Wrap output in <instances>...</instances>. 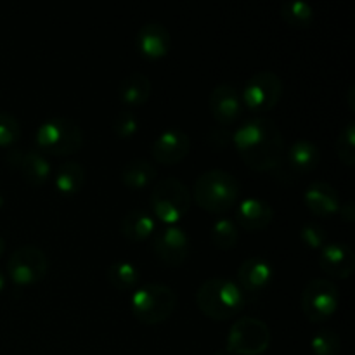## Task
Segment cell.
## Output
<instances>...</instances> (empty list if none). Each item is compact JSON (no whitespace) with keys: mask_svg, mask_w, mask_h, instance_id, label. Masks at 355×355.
<instances>
[{"mask_svg":"<svg viewBox=\"0 0 355 355\" xmlns=\"http://www.w3.org/2000/svg\"><path fill=\"white\" fill-rule=\"evenodd\" d=\"M281 16L295 28H305L314 19V6L307 0H284L281 3Z\"/></svg>","mask_w":355,"mask_h":355,"instance_id":"484cf974","label":"cell"},{"mask_svg":"<svg viewBox=\"0 0 355 355\" xmlns=\"http://www.w3.org/2000/svg\"><path fill=\"white\" fill-rule=\"evenodd\" d=\"M304 203L307 205L312 214L319 217H328L340 210V193L335 186H331L326 180H314L304 191Z\"/></svg>","mask_w":355,"mask_h":355,"instance_id":"e0dca14e","label":"cell"},{"mask_svg":"<svg viewBox=\"0 0 355 355\" xmlns=\"http://www.w3.org/2000/svg\"><path fill=\"white\" fill-rule=\"evenodd\" d=\"M208 104H210L211 114L220 125H232L243 111L241 96H239L238 89L227 82L218 83L211 89Z\"/></svg>","mask_w":355,"mask_h":355,"instance_id":"9a60e30c","label":"cell"},{"mask_svg":"<svg viewBox=\"0 0 355 355\" xmlns=\"http://www.w3.org/2000/svg\"><path fill=\"white\" fill-rule=\"evenodd\" d=\"M214 355H232L231 352H229L227 349H225V347H222V349H218V350H215V354Z\"/></svg>","mask_w":355,"mask_h":355,"instance_id":"e575fe53","label":"cell"},{"mask_svg":"<svg viewBox=\"0 0 355 355\" xmlns=\"http://www.w3.org/2000/svg\"><path fill=\"white\" fill-rule=\"evenodd\" d=\"M239 238V229L236 220L229 217H220L211 225V241L220 250H231Z\"/></svg>","mask_w":355,"mask_h":355,"instance_id":"4316f807","label":"cell"},{"mask_svg":"<svg viewBox=\"0 0 355 355\" xmlns=\"http://www.w3.org/2000/svg\"><path fill=\"white\" fill-rule=\"evenodd\" d=\"M38 151L54 156H69L83 144V130L73 118L52 116L42 121L35 130Z\"/></svg>","mask_w":355,"mask_h":355,"instance_id":"277c9868","label":"cell"},{"mask_svg":"<svg viewBox=\"0 0 355 355\" xmlns=\"http://www.w3.org/2000/svg\"><path fill=\"white\" fill-rule=\"evenodd\" d=\"M3 250H6V239H3L2 236H0V257H2Z\"/></svg>","mask_w":355,"mask_h":355,"instance_id":"8d00e7d4","label":"cell"},{"mask_svg":"<svg viewBox=\"0 0 355 355\" xmlns=\"http://www.w3.org/2000/svg\"><path fill=\"white\" fill-rule=\"evenodd\" d=\"M231 141L243 162L260 172L279 166L286 151L279 127L267 116H253L243 121L232 132Z\"/></svg>","mask_w":355,"mask_h":355,"instance_id":"6da1fadb","label":"cell"},{"mask_svg":"<svg viewBox=\"0 0 355 355\" xmlns=\"http://www.w3.org/2000/svg\"><path fill=\"white\" fill-rule=\"evenodd\" d=\"M6 283H7V281H6V276H3L2 270H0V291H2L3 288H6Z\"/></svg>","mask_w":355,"mask_h":355,"instance_id":"d590c367","label":"cell"},{"mask_svg":"<svg viewBox=\"0 0 355 355\" xmlns=\"http://www.w3.org/2000/svg\"><path fill=\"white\" fill-rule=\"evenodd\" d=\"M311 349L315 355H338L342 340L335 329H319L311 338Z\"/></svg>","mask_w":355,"mask_h":355,"instance_id":"f1b7e54d","label":"cell"},{"mask_svg":"<svg viewBox=\"0 0 355 355\" xmlns=\"http://www.w3.org/2000/svg\"><path fill=\"white\" fill-rule=\"evenodd\" d=\"M177 293L165 283H146L130 297L132 314L144 324L166 321L175 311Z\"/></svg>","mask_w":355,"mask_h":355,"instance_id":"8992f818","label":"cell"},{"mask_svg":"<svg viewBox=\"0 0 355 355\" xmlns=\"http://www.w3.org/2000/svg\"><path fill=\"white\" fill-rule=\"evenodd\" d=\"M319 266L328 276L347 279L355 269L352 246L342 241H328L319 252Z\"/></svg>","mask_w":355,"mask_h":355,"instance_id":"5bb4252c","label":"cell"},{"mask_svg":"<svg viewBox=\"0 0 355 355\" xmlns=\"http://www.w3.org/2000/svg\"><path fill=\"white\" fill-rule=\"evenodd\" d=\"M340 214H342L343 220L349 222V224H352V222L355 220V205L352 200H347L343 201L342 205H340Z\"/></svg>","mask_w":355,"mask_h":355,"instance_id":"d6a6232c","label":"cell"},{"mask_svg":"<svg viewBox=\"0 0 355 355\" xmlns=\"http://www.w3.org/2000/svg\"><path fill=\"white\" fill-rule=\"evenodd\" d=\"M151 96V78L141 71L128 73L118 85V97L128 107L144 104Z\"/></svg>","mask_w":355,"mask_h":355,"instance_id":"7402d4cb","label":"cell"},{"mask_svg":"<svg viewBox=\"0 0 355 355\" xmlns=\"http://www.w3.org/2000/svg\"><path fill=\"white\" fill-rule=\"evenodd\" d=\"M340 304V291L331 279L315 277L305 284L300 297V305L304 314L311 321H326L335 314Z\"/></svg>","mask_w":355,"mask_h":355,"instance_id":"9c48e42d","label":"cell"},{"mask_svg":"<svg viewBox=\"0 0 355 355\" xmlns=\"http://www.w3.org/2000/svg\"><path fill=\"white\" fill-rule=\"evenodd\" d=\"M196 304L210 319L225 321L234 318L245 307V290L231 277L215 276L198 286Z\"/></svg>","mask_w":355,"mask_h":355,"instance_id":"7a4b0ae2","label":"cell"},{"mask_svg":"<svg viewBox=\"0 0 355 355\" xmlns=\"http://www.w3.org/2000/svg\"><path fill=\"white\" fill-rule=\"evenodd\" d=\"M113 130L118 137L128 139L132 135L137 134L139 130V118L132 110H121L120 113L114 116Z\"/></svg>","mask_w":355,"mask_h":355,"instance_id":"4dcf8cb0","label":"cell"},{"mask_svg":"<svg viewBox=\"0 0 355 355\" xmlns=\"http://www.w3.org/2000/svg\"><path fill=\"white\" fill-rule=\"evenodd\" d=\"M137 51L148 59H162L168 54L172 47V37L165 24L158 21L144 23L135 35Z\"/></svg>","mask_w":355,"mask_h":355,"instance_id":"2e32d148","label":"cell"},{"mask_svg":"<svg viewBox=\"0 0 355 355\" xmlns=\"http://www.w3.org/2000/svg\"><path fill=\"white\" fill-rule=\"evenodd\" d=\"M336 155L347 166L355 165V121L349 120L340 130L336 139Z\"/></svg>","mask_w":355,"mask_h":355,"instance_id":"83f0119b","label":"cell"},{"mask_svg":"<svg viewBox=\"0 0 355 355\" xmlns=\"http://www.w3.org/2000/svg\"><path fill=\"white\" fill-rule=\"evenodd\" d=\"M49 270L47 253L35 245H23L10 253L7 260V272L12 283L26 286L45 277Z\"/></svg>","mask_w":355,"mask_h":355,"instance_id":"30bf717a","label":"cell"},{"mask_svg":"<svg viewBox=\"0 0 355 355\" xmlns=\"http://www.w3.org/2000/svg\"><path fill=\"white\" fill-rule=\"evenodd\" d=\"M272 340L269 324L253 315L236 319L225 340V349L236 355H260L266 352Z\"/></svg>","mask_w":355,"mask_h":355,"instance_id":"52a82bcc","label":"cell"},{"mask_svg":"<svg viewBox=\"0 0 355 355\" xmlns=\"http://www.w3.org/2000/svg\"><path fill=\"white\" fill-rule=\"evenodd\" d=\"M149 205L155 218L166 225H177L191 208L189 187L179 177H163L153 186Z\"/></svg>","mask_w":355,"mask_h":355,"instance_id":"5b68a950","label":"cell"},{"mask_svg":"<svg viewBox=\"0 0 355 355\" xmlns=\"http://www.w3.org/2000/svg\"><path fill=\"white\" fill-rule=\"evenodd\" d=\"M2 207H3V194L0 193V208H2Z\"/></svg>","mask_w":355,"mask_h":355,"instance_id":"74e56055","label":"cell"},{"mask_svg":"<svg viewBox=\"0 0 355 355\" xmlns=\"http://www.w3.org/2000/svg\"><path fill=\"white\" fill-rule=\"evenodd\" d=\"M7 162L19 170L21 175L31 184V186H42L49 180L52 173L51 159L40 153L38 149H12L7 153Z\"/></svg>","mask_w":355,"mask_h":355,"instance_id":"7c38bea8","label":"cell"},{"mask_svg":"<svg viewBox=\"0 0 355 355\" xmlns=\"http://www.w3.org/2000/svg\"><path fill=\"white\" fill-rule=\"evenodd\" d=\"M158 175V170L144 158H134L121 166V182L132 189H144Z\"/></svg>","mask_w":355,"mask_h":355,"instance_id":"603a6c76","label":"cell"},{"mask_svg":"<svg viewBox=\"0 0 355 355\" xmlns=\"http://www.w3.org/2000/svg\"><path fill=\"white\" fill-rule=\"evenodd\" d=\"M21 137V125L14 114L0 111V146H10Z\"/></svg>","mask_w":355,"mask_h":355,"instance_id":"1f68e13d","label":"cell"},{"mask_svg":"<svg viewBox=\"0 0 355 355\" xmlns=\"http://www.w3.org/2000/svg\"><path fill=\"white\" fill-rule=\"evenodd\" d=\"M191 149V137L177 127H168L155 139L151 155L162 165H175L187 156Z\"/></svg>","mask_w":355,"mask_h":355,"instance_id":"4fadbf2b","label":"cell"},{"mask_svg":"<svg viewBox=\"0 0 355 355\" xmlns=\"http://www.w3.org/2000/svg\"><path fill=\"white\" fill-rule=\"evenodd\" d=\"M83 182H85V168L80 162H68L61 163L54 173V186L64 196H71V194L78 193L82 189Z\"/></svg>","mask_w":355,"mask_h":355,"instance_id":"cb8c5ba5","label":"cell"},{"mask_svg":"<svg viewBox=\"0 0 355 355\" xmlns=\"http://www.w3.org/2000/svg\"><path fill=\"white\" fill-rule=\"evenodd\" d=\"M283 80L276 71L262 69L250 76L241 92V103L253 113H267L279 103L283 96Z\"/></svg>","mask_w":355,"mask_h":355,"instance_id":"ba28073f","label":"cell"},{"mask_svg":"<svg viewBox=\"0 0 355 355\" xmlns=\"http://www.w3.org/2000/svg\"><path fill=\"white\" fill-rule=\"evenodd\" d=\"M193 196L203 210L211 214H225L234 207L239 196V180L231 172L210 168L194 180Z\"/></svg>","mask_w":355,"mask_h":355,"instance_id":"3957f363","label":"cell"},{"mask_svg":"<svg viewBox=\"0 0 355 355\" xmlns=\"http://www.w3.org/2000/svg\"><path fill=\"white\" fill-rule=\"evenodd\" d=\"M286 162L290 165V168H293L295 172H311L321 162V149L315 142H312L311 139H297L290 144V148L286 149Z\"/></svg>","mask_w":355,"mask_h":355,"instance_id":"44dd1931","label":"cell"},{"mask_svg":"<svg viewBox=\"0 0 355 355\" xmlns=\"http://www.w3.org/2000/svg\"><path fill=\"white\" fill-rule=\"evenodd\" d=\"M120 231L130 241H144L156 232V218L144 208H132L123 215Z\"/></svg>","mask_w":355,"mask_h":355,"instance_id":"ffe728a7","label":"cell"},{"mask_svg":"<svg viewBox=\"0 0 355 355\" xmlns=\"http://www.w3.org/2000/svg\"><path fill=\"white\" fill-rule=\"evenodd\" d=\"M298 236L304 241V245L312 250H321L328 243V232L318 222H305L300 227Z\"/></svg>","mask_w":355,"mask_h":355,"instance_id":"f546056e","label":"cell"},{"mask_svg":"<svg viewBox=\"0 0 355 355\" xmlns=\"http://www.w3.org/2000/svg\"><path fill=\"white\" fill-rule=\"evenodd\" d=\"M347 104H349L350 111L355 110V85L354 83H350L349 89H347Z\"/></svg>","mask_w":355,"mask_h":355,"instance_id":"836d02e7","label":"cell"},{"mask_svg":"<svg viewBox=\"0 0 355 355\" xmlns=\"http://www.w3.org/2000/svg\"><path fill=\"white\" fill-rule=\"evenodd\" d=\"M106 277L110 284L116 290H132L141 279V272L130 260H116L106 270Z\"/></svg>","mask_w":355,"mask_h":355,"instance_id":"d4e9b609","label":"cell"},{"mask_svg":"<svg viewBox=\"0 0 355 355\" xmlns=\"http://www.w3.org/2000/svg\"><path fill=\"white\" fill-rule=\"evenodd\" d=\"M153 250L166 266H182L189 257L191 238L180 225H166L162 231L155 232Z\"/></svg>","mask_w":355,"mask_h":355,"instance_id":"8fae6325","label":"cell"},{"mask_svg":"<svg viewBox=\"0 0 355 355\" xmlns=\"http://www.w3.org/2000/svg\"><path fill=\"white\" fill-rule=\"evenodd\" d=\"M274 277V267L263 257H250L238 267V284L246 291H262Z\"/></svg>","mask_w":355,"mask_h":355,"instance_id":"d6986e66","label":"cell"},{"mask_svg":"<svg viewBox=\"0 0 355 355\" xmlns=\"http://www.w3.org/2000/svg\"><path fill=\"white\" fill-rule=\"evenodd\" d=\"M274 218L272 205L257 196H248L239 201L236 208V220L246 231H259L267 227Z\"/></svg>","mask_w":355,"mask_h":355,"instance_id":"ac0fdd59","label":"cell"}]
</instances>
